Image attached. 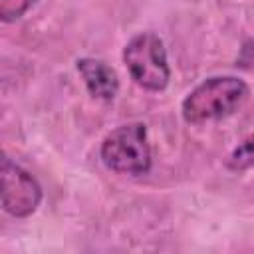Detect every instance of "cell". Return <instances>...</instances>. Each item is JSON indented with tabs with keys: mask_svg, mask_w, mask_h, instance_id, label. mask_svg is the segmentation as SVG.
<instances>
[{
	"mask_svg": "<svg viewBox=\"0 0 254 254\" xmlns=\"http://www.w3.org/2000/svg\"><path fill=\"white\" fill-rule=\"evenodd\" d=\"M250 89L246 81L232 75H216L198 83L181 105V115L187 123L198 125L216 121L238 111L248 99Z\"/></svg>",
	"mask_w": 254,
	"mask_h": 254,
	"instance_id": "1",
	"label": "cell"
},
{
	"mask_svg": "<svg viewBox=\"0 0 254 254\" xmlns=\"http://www.w3.org/2000/svg\"><path fill=\"white\" fill-rule=\"evenodd\" d=\"M101 161L119 175H145L151 169V145L143 123L115 127L101 143Z\"/></svg>",
	"mask_w": 254,
	"mask_h": 254,
	"instance_id": "2",
	"label": "cell"
},
{
	"mask_svg": "<svg viewBox=\"0 0 254 254\" xmlns=\"http://www.w3.org/2000/svg\"><path fill=\"white\" fill-rule=\"evenodd\" d=\"M123 64L131 79L147 91H163L169 85L171 69L165 44L151 32L133 36L123 48Z\"/></svg>",
	"mask_w": 254,
	"mask_h": 254,
	"instance_id": "3",
	"label": "cell"
},
{
	"mask_svg": "<svg viewBox=\"0 0 254 254\" xmlns=\"http://www.w3.org/2000/svg\"><path fill=\"white\" fill-rule=\"evenodd\" d=\"M42 202V187L38 181L10 157L0 163V204L14 218H26L36 212Z\"/></svg>",
	"mask_w": 254,
	"mask_h": 254,
	"instance_id": "4",
	"label": "cell"
},
{
	"mask_svg": "<svg viewBox=\"0 0 254 254\" xmlns=\"http://www.w3.org/2000/svg\"><path fill=\"white\" fill-rule=\"evenodd\" d=\"M75 67H77L87 91L95 99L109 101L117 95L119 77L111 65H107L101 60H95V58H81V60H77Z\"/></svg>",
	"mask_w": 254,
	"mask_h": 254,
	"instance_id": "5",
	"label": "cell"
},
{
	"mask_svg": "<svg viewBox=\"0 0 254 254\" xmlns=\"http://www.w3.org/2000/svg\"><path fill=\"white\" fill-rule=\"evenodd\" d=\"M252 167H254V135H248L226 157V169L232 173H242Z\"/></svg>",
	"mask_w": 254,
	"mask_h": 254,
	"instance_id": "6",
	"label": "cell"
},
{
	"mask_svg": "<svg viewBox=\"0 0 254 254\" xmlns=\"http://www.w3.org/2000/svg\"><path fill=\"white\" fill-rule=\"evenodd\" d=\"M38 0H0V20L16 22L22 18Z\"/></svg>",
	"mask_w": 254,
	"mask_h": 254,
	"instance_id": "7",
	"label": "cell"
}]
</instances>
